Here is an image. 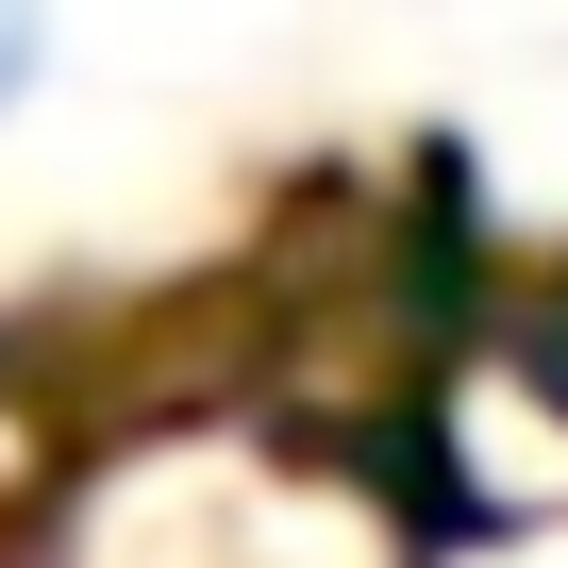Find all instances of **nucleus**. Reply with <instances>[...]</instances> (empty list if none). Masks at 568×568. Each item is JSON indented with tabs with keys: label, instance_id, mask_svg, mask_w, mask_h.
I'll return each instance as SVG.
<instances>
[{
	"label": "nucleus",
	"instance_id": "1",
	"mask_svg": "<svg viewBox=\"0 0 568 568\" xmlns=\"http://www.w3.org/2000/svg\"><path fill=\"white\" fill-rule=\"evenodd\" d=\"M34 84H51V0H0V134L34 118Z\"/></svg>",
	"mask_w": 568,
	"mask_h": 568
}]
</instances>
